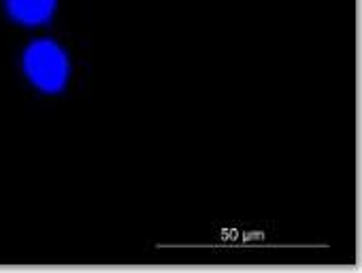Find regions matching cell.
Masks as SVG:
<instances>
[{"instance_id": "6da1fadb", "label": "cell", "mask_w": 362, "mask_h": 273, "mask_svg": "<svg viewBox=\"0 0 362 273\" xmlns=\"http://www.w3.org/2000/svg\"><path fill=\"white\" fill-rule=\"evenodd\" d=\"M24 71L28 79L43 92H60L69 81V56L54 41H35L24 54Z\"/></svg>"}, {"instance_id": "7a4b0ae2", "label": "cell", "mask_w": 362, "mask_h": 273, "mask_svg": "<svg viewBox=\"0 0 362 273\" xmlns=\"http://www.w3.org/2000/svg\"><path fill=\"white\" fill-rule=\"evenodd\" d=\"M58 7V0H7L9 16L24 26L45 24Z\"/></svg>"}]
</instances>
